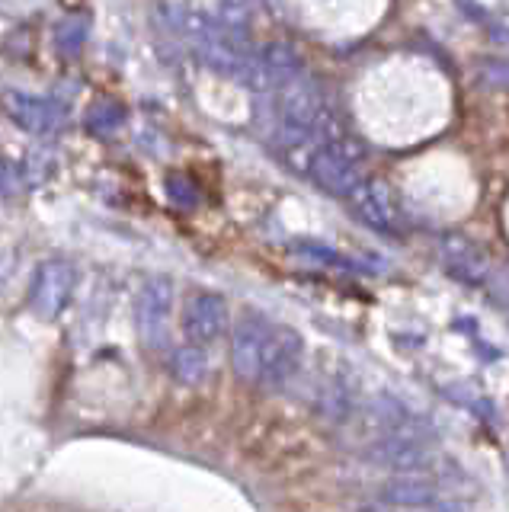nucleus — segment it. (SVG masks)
<instances>
[{
  "label": "nucleus",
  "instance_id": "obj_2",
  "mask_svg": "<svg viewBox=\"0 0 509 512\" xmlns=\"http://www.w3.org/2000/svg\"><path fill=\"white\" fill-rule=\"evenodd\" d=\"M173 282L167 276H151L138 288L135 298V327L141 346L151 352H164L170 346V320H173Z\"/></svg>",
  "mask_w": 509,
  "mask_h": 512
},
{
  "label": "nucleus",
  "instance_id": "obj_9",
  "mask_svg": "<svg viewBox=\"0 0 509 512\" xmlns=\"http://www.w3.org/2000/svg\"><path fill=\"white\" fill-rule=\"evenodd\" d=\"M349 199H353V205H356V215L369 224V228L385 231V234L401 231L404 212H401V202H397L394 189L388 183L369 180V183H362Z\"/></svg>",
  "mask_w": 509,
  "mask_h": 512
},
{
  "label": "nucleus",
  "instance_id": "obj_19",
  "mask_svg": "<svg viewBox=\"0 0 509 512\" xmlns=\"http://www.w3.org/2000/svg\"><path fill=\"white\" fill-rule=\"evenodd\" d=\"M225 4L234 7V10H241V7H244V0H225Z\"/></svg>",
  "mask_w": 509,
  "mask_h": 512
},
{
  "label": "nucleus",
  "instance_id": "obj_11",
  "mask_svg": "<svg viewBox=\"0 0 509 512\" xmlns=\"http://www.w3.org/2000/svg\"><path fill=\"white\" fill-rule=\"evenodd\" d=\"M308 180H314L324 192L337 199H349L353 192L362 186V170L353 160H346L340 154H333L330 148H317L314 160H311V170H308Z\"/></svg>",
  "mask_w": 509,
  "mask_h": 512
},
{
  "label": "nucleus",
  "instance_id": "obj_17",
  "mask_svg": "<svg viewBox=\"0 0 509 512\" xmlns=\"http://www.w3.org/2000/svg\"><path fill=\"white\" fill-rule=\"evenodd\" d=\"M20 189V173L10 160L0 157V196H13Z\"/></svg>",
  "mask_w": 509,
  "mask_h": 512
},
{
  "label": "nucleus",
  "instance_id": "obj_12",
  "mask_svg": "<svg viewBox=\"0 0 509 512\" xmlns=\"http://www.w3.org/2000/svg\"><path fill=\"white\" fill-rule=\"evenodd\" d=\"M381 506H394V509H442L452 506L436 496V490L423 484V480H413V474L407 480H397V484L385 487V503Z\"/></svg>",
  "mask_w": 509,
  "mask_h": 512
},
{
  "label": "nucleus",
  "instance_id": "obj_18",
  "mask_svg": "<svg viewBox=\"0 0 509 512\" xmlns=\"http://www.w3.org/2000/svg\"><path fill=\"white\" fill-rule=\"evenodd\" d=\"M10 272H13V253L7 250V253H0V292H4Z\"/></svg>",
  "mask_w": 509,
  "mask_h": 512
},
{
  "label": "nucleus",
  "instance_id": "obj_7",
  "mask_svg": "<svg viewBox=\"0 0 509 512\" xmlns=\"http://www.w3.org/2000/svg\"><path fill=\"white\" fill-rule=\"evenodd\" d=\"M269 324H273V320H266L257 311L241 314V320L234 324V333H231V368L244 381L257 384L260 359H263V343H266Z\"/></svg>",
  "mask_w": 509,
  "mask_h": 512
},
{
  "label": "nucleus",
  "instance_id": "obj_8",
  "mask_svg": "<svg viewBox=\"0 0 509 512\" xmlns=\"http://www.w3.org/2000/svg\"><path fill=\"white\" fill-rule=\"evenodd\" d=\"M372 458L385 468L397 474H423L429 464V448L426 439H420L417 432H381L372 445Z\"/></svg>",
  "mask_w": 509,
  "mask_h": 512
},
{
  "label": "nucleus",
  "instance_id": "obj_4",
  "mask_svg": "<svg viewBox=\"0 0 509 512\" xmlns=\"http://www.w3.org/2000/svg\"><path fill=\"white\" fill-rule=\"evenodd\" d=\"M301 362H305V340H301V333L282 324H269L257 384H263V388H282V384H289L301 372Z\"/></svg>",
  "mask_w": 509,
  "mask_h": 512
},
{
  "label": "nucleus",
  "instance_id": "obj_6",
  "mask_svg": "<svg viewBox=\"0 0 509 512\" xmlns=\"http://www.w3.org/2000/svg\"><path fill=\"white\" fill-rule=\"evenodd\" d=\"M180 327L186 343L196 346H215L228 333V301L218 292H193L183 301Z\"/></svg>",
  "mask_w": 509,
  "mask_h": 512
},
{
  "label": "nucleus",
  "instance_id": "obj_16",
  "mask_svg": "<svg viewBox=\"0 0 509 512\" xmlns=\"http://www.w3.org/2000/svg\"><path fill=\"white\" fill-rule=\"evenodd\" d=\"M87 42V16H68L61 20L55 29V48L61 52V58H74L81 52V45Z\"/></svg>",
  "mask_w": 509,
  "mask_h": 512
},
{
  "label": "nucleus",
  "instance_id": "obj_5",
  "mask_svg": "<svg viewBox=\"0 0 509 512\" xmlns=\"http://www.w3.org/2000/svg\"><path fill=\"white\" fill-rule=\"evenodd\" d=\"M0 112H4L20 132L39 135V138H49L65 125V109H61V103L39 93L0 90Z\"/></svg>",
  "mask_w": 509,
  "mask_h": 512
},
{
  "label": "nucleus",
  "instance_id": "obj_14",
  "mask_svg": "<svg viewBox=\"0 0 509 512\" xmlns=\"http://www.w3.org/2000/svg\"><path fill=\"white\" fill-rule=\"evenodd\" d=\"M170 375L173 381H180V384H199L205 375H209V352H205V346H196V343H186L180 349H173L170 352Z\"/></svg>",
  "mask_w": 509,
  "mask_h": 512
},
{
  "label": "nucleus",
  "instance_id": "obj_3",
  "mask_svg": "<svg viewBox=\"0 0 509 512\" xmlns=\"http://www.w3.org/2000/svg\"><path fill=\"white\" fill-rule=\"evenodd\" d=\"M77 285V266L65 256H52L42 260L29 279V311L39 320H55L61 311L68 308Z\"/></svg>",
  "mask_w": 509,
  "mask_h": 512
},
{
  "label": "nucleus",
  "instance_id": "obj_10",
  "mask_svg": "<svg viewBox=\"0 0 509 512\" xmlns=\"http://www.w3.org/2000/svg\"><path fill=\"white\" fill-rule=\"evenodd\" d=\"M439 253H442L445 269H449L458 282L477 288L490 279V263H487L484 250L477 247L474 240H468L465 234H442Z\"/></svg>",
  "mask_w": 509,
  "mask_h": 512
},
{
  "label": "nucleus",
  "instance_id": "obj_13",
  "mask_svg": "<svg viewBox=\"0 0 509 512\" xmlns=\"http://www.w3.org/2000/svg\"><path fill=\"white\" fill-rule=\"evenodd\" d=\"M257 58H260L263 71L269 74L273 84H282V80L305 74V61H301V55L295 52L292 45H285V42H266L257 52Z\"/></svg>",
  "mask_w": 509,
  "mask_h": 512
},
{
  "label": "nucleus",
  "instance_id": "obj_1",
  "mask_svg": "<svg viewBox=\"0 0 509 512\" xmlns=\"http://www.w3.org/2000/svg\"><path fill=\"white\" fill-rule=\"evenodd\" d=\"M273 96H276V116L282 125H295L317 135L333 116H337L321 84L308 74L282 80V84H276Z\"/></svg>",
  "mask_w": 509,
  "mask_h": 512
},
{
  "label": "nucleus",
  "instance_id": "obj_15",
  "mask_svg": "<svg viewBox=\"0 0 509 512\" xmlns=\"http://www.w3.org/2000/svg\"><path fill=\"white\" fill-rule=\"evenodd\" d=\"M122 125H125V109L119 103L100 100L84 112V128L90 135H103V138L116 135Z\"/></svg>",
  "mask_w": 509,
  "mask_h": 512
}]
</instances>
